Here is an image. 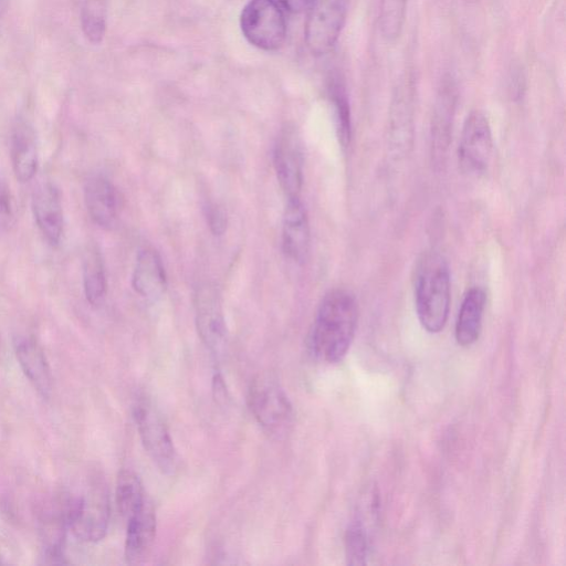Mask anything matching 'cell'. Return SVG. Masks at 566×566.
<instances>
[{
  "instance_id": "6da1fadb",
  "label": "cell",
  "mask_w": 566,
  "mask_h": 566,
  "mask_svg": "<svg viewBox=\"0 0 566 566\" xmlns=\"http://www.w3.org/2000/svg\"><path fill=\"white\" fill-rule=\"evenodd\" d=\"M358 314V303L352 292L331 290L321 301L310 332L313 355L329 364L340 361L353 342Z\"/></svg>"
},
{
  "instance_id": "7a4b0ae2",
  "label": "cell",
  "mask_w": 566,
  "mask_h": 566,
  "mask_svg": "<svg viewBox=\"0 0 566 566\" xmlns=\"http://www.w3.org/2000/svg\"><path fill=\"white\" fill-rule=\"evenodd\" d=\"M450 270L444 256L428 252L420 260L416 274L415 303L418 319L429 333L443 329L451 301Z\"/></svg>"
},
{
  "instance_id": "3957f363",
  "label": "cell",
  "mask_w": 566,
  "mask_h": 566,
  "mask_svg": "<svg viewBox=\"0 0 566 566\" xmlns=\"http://www.w3.org/2000/svg\"><path fill=\"white\" fill-rule=\"evenodd\" d=\"M66 521L81 541L96 543L106 535L109 521V501L103 481L93 480L85 492L71 502Z\"/></svg>"
},
{
  "instance_id": "277c9868",
  "label": "cell",
  "mask_w": 566,
  "mask_h": 566,
  "mask_svg": "<svg viewBox=\"0 0 566 566\" xmlns=\"http://www.w3.org/2000/svg\"><path fill=\"white\" fill-rule=\"evenodd\" d=\"M243 36L253 46L275 51L286 36L284 13L275 0H250L240 14Z\"/></svg>"
},
{
  "instance_id": "5b68a950",
  "label": "cell",
  "mask_w": 566,
  "mask_h": 566,
  "mask_svg": "<svg viewBox=\"0 0 566 566\" xmlns=\"http://www.w3.org/2000/svg\"><path fill=\"white\" fill-rule=\"evenodd\" d=\"M133 413L148 457L163 474H174L178 464L177 452L160 412L149 400L142 399Z\"/></svg>"
},
{
  "instance_id": "8992f818",
  "label": "cell",
  "mask_w": 566,
  "mask_h": 566,
  "mask_svg": "<svg viewBox=\"0 0 566 566\" xmlns=\"http://www.w3.org/2000/svg\"><path fill=\"white\" fill-rule=\"evenodd\" d=\"M248 402L255 420L265 430L279 433L291 422L292 405L277 379L258 375L250 385Z\"/></svg>"
},
{
  "instance_id": "52a82bcc",
  "label": "cell",
  "mask_w": 566,
  "mask_h": 566,
  "mask_svg": "<svg viewBox=\"0 0 566 566\" xmlns=\"http://www.w3.org/2000/svg\"><path fill=\"white\" fill-rule=\"evenodd\" d=\"M349 0H314L305 23V42L313 55L329 52L343 30Z\"/></svg>"
},
{
  "instance_id": "ba28073f",
  "label": "cell",
  "mask_w": 566,
  "mask_h": 566,
  "mask_svg": "<svg viewBox=\"0 0 566 566\" xmlns=\"http://www.w3.org/2000/svg\"><path fill=\"white\" fill-rule=\"evenodd\" d=\"M493 138L488 117L480 111H472L464 119L459 147L458 163L468 176L484 174L490 165Z\"/></svg>"
},
{
  "instance_id": "9c48e42d",
  "label": "cell",
  "mask_w": 566,
  "mask_h": 566,
  "mask_svg": "<svg viewBox=\"0 0 566 566\" xmlns=\"http://www.w3.org/2000/svg\"><path fill=\"white\" fill-rule=\"evenodd\" d=\"M273 163L277 181L286 198L300 197L303 184V151L294 127H284L275 142Z\"/></svg>"
},
{
  "instance_id": "30bf717a",
  "label": "cell",
  "mask_w": 566,
  "mask_h": 566,
  "mask_svg": "<svg viewBox=\"0 0 566 566\" xmlns=\"http://www.w3.org/2000/svg\"><path fill=\"white\" fill-rule=\"evenodd\" d=\"M196 326L205 345L220 355L227 345V327L216 287L201 285L195 294Z\"/></svg>"
},
{
  "instance_id": "8fae6325",
  "label": "cell",
  "mask_w": 566,
  "mask_h": 566,
  "mask_svg": "<svg viewBox=\"0 0 566 566\" xmlns=\"http://www.w3.org/2000/svg\"><path fill=\"white\" fill-rule=\"evenodd\" d=\"M34 221L46 242L57 247L64 229L62 201L59 188L51 181L39 184L31 198Z\"/></svg>"
},
{
  "instance_id": "7c38bea8",
  "label": "cell",
  "mask_w": 566,
  "mask_h": 566,
  "mask_svg": "<svg viewBox=\"0 0 566 566\" xmlns=\"http://www.w3.org/2000/svg\"><path fill=\"white\" fill-rule=\"evenodd\" d=\"M282 221V249L286 258L304 263L310 251V223L300 197L286 198Z\"/></svg>"
},
{
  "instance_id": "4fadbf2b",
  "label": "cell",
  "mask_w": 566,
  "mask_h": 566,
  "mask_svg": "<svg viewBox=\"0 0 566 566\" xmlns=\"http://www.w3.org/2000/svg\"><path fill=\"white\" fill-rule=\"evenodd\" d=\"M84 202L94 223L104 229L115 226L119 199L113 182L101 174L90 176L84 184Z\"/></svg>"
},
{
  "instance_id": "5bb4252c",
  "label": "cell",
  "mask_w": 566,
  "mask_h": 566,
  "mask_svg": "<svg viewBox=\"0 0 566 566\" xmlns=\"http://www.w3.org/2000/svg\"><path fill=\"white\" fill-rule=\"evenodd\" d=\"M125 558L128 564H139L149 554L156 535V514L151 503L144 505L127 520Z\"/></svg>"
},
{
  "instance_id": "9a60e30c",
  "label": "cell",
  "mask_w": 566,
  "mask_h": 566,
  "mask_svg": "<svg viewBox=\"0 0 566 566\" xmlns=\"http://www.w3.org/2000/svg\"><path fill=\"white\" fill-rule=\"evenodd\" d=\"M10 157L17 180L30 181L38 170V146L32 125L22 118L15 120L10 135Z\"/></svg>"
},
{
  "instance_id": "2e32d148",
  "label": "cell",
  "mask_w": 566,
  "mask_h": 566,
  "mask_svg": "<svg viewBox=\"0 0 566 566\" xmlns=\"http://www.w3.org/2000/svg\"><path fill=\"white\" fill-rule=\"evenodd\" d=\"M132 285L140 296L155 301L166 291L167 277L159 254L151 248L139 250L132 275Z\"/></svg>"
},
{
  "instance_id": "e0dca14e",
  "label": "cell",
  "mask_w": 566,
  "mask_h": 566,
  "mask_svg": "<svg viewBox=\"0 0 566 566\" xmlns=\"http://www.w3.org/2000/svg\"><path fill=\"white\" fill-rule=\"evenodd\" d=\"M15 355L30 382L42 396L48 398L52 390V375L41 346L30 337L15 343Z\"/></svg>"
},
{
  "instance_id": "ac0fdd59",
  "label": "cell",
  "mask_w": 566,
  "mask_h": 566,
  "mask_svg": "<svg viewBox=\"0 0 566 566\" xmlns=\"http://www.w3.org/2000/svg\"><path fill=\"white\" fill-rule=\"evenodd\" d=\"M486 294L473 286L465 293L455 322V339L461 346H470L479 338L485 308Z\"/></svg>"
},
{
  "instance_id": "d6986e66",
  "label": "cell",
  "mask_w": 566,
  "mask_h": 566,
  "mask_svg": "<svg viewBox=\"0 0 566 566\" xmlns=\"http://www.w3.org/2000/svg\"><path fill=\"white\" fill-rule=\"evenodd\" d=\"M83 290L87 302L99 306L106 296L107 282L103 258L96 247H90L83 258Z\"/></svg>"
},
{
  "instance_id": "ffe728a7",
  "label": "cell",
  "mask_w": 566,
  "mask_h": 566,
  "mask_svg": "<svg viewBox=\"0 0 566 566\" xmlns=\"http://www.w3.org/2000/svg\"><path fill=\"white\" fill-rule=\"evenodd\" d=\"M146 500L139 476L130 470L120 471L116 483V503L122 516L127 520Z\"/></svg>"
},
{
  "instance_id": "44dd1931",
  "label": "cell",
  "mask_w": 566,
  "mask_h": 566,
  "mask_svg": "<svg viewBox=\"0 0 566 566\" xmlns=\"http://www.w3.org/2000/svg\"><path fill=\"white\" fill-rule=\"evenodd\" d=\"M453 106V86L450 82L444 83L437 101L432 124V139L434 142V147L442 151L447 145L446 142L449 138Z\"/></svg>"
},
{
  "instance_id": "7402d4cb",
  "label": "cell",
  "mask_w": 566,
  "mask_h": 566,
  "mask_svg": "<svg viewBox=\"0 0 566 566\" xmlns=\"http://www.w3.org/2000/svg\"><path fill=\"white\" fill-rule=\"evenodd\" d=\"M80 17L85 38L93 44H99L106 32V0H83Z\"/></svg>"
},
{
  "instance_id": "603a6c76",
  "label": "cell",
  "mask_w": 566,
  "mask_h": 566,
  "mask_svg": "<svg viewBox=\"0 0 566 566\" xmlns=\"http://www.w3.org/2000/svg\"><path fill=\"white\" fill-rule=\"evenodd\" d=\"M408 0H380L379 28L387 41H395L401 33Z\"/></svg>"
},
{
  "instance_id": "cb8c5ba5",
  "label": "cell",
  "mask_w": 566,
  "mask_h": 566,
  "mask_svg": "<svg viewBox=\"0 0 566 566\" xmlns=\"http://www.w3.org/2000/svg\"><path fill=\"white\" fill-rule=\"evenodd\" d=\"M334 108L336 133L339 144L348 147L352 139L350 113L346 96L337 83H333L329 90Z\"/></svg>"
},
{
  "instance_id": "d4e9b609",
  "label": "cell",
  "mask_w": 566,
  "mask_h": 566,
  "mask_svg": "<svg viewBox=\"0 0 566 566\" xmlns=\"http://www.w3.org/2000/svg\"><path fill=\"white\" fill-rule=\"evenodd\" d=\"M345 549L349 565H365L368 555V537L359 520H354L345 535Z\"/></svg>"
},
{
  "instance_id": "484cf974",
  "label": "cell",
  "mask_w": 566,
  "mask_h": 566,
  "mask_svg": "<svg viewBox=\"0 0 566 566\" xmlns=\"http://www.w3.org/2000/svg\"><path fill=\"white\" fill-rule=\"evenodd\" d=\"M13 197L9 186L0 180V231L9 230L14 223Z\"/></svg>"
},
{
  "instance_id": "4316f807",
  "label": "cell",
  "mask_w": 566,
  "mask_h": 566,
  "mask_svg": "<svg viewBox=\"0 0 566 566\" xmlns=\"http://www.w3.org/2000/svg\"><path fill=\"white\" fill-rule=\"evenodd\" d=\"M206 218L213 235H222L227 229V213L216 203L206 208Z\"/></svg>"
},
{
  "instance_id": "83f0119b",
  "label": "cell",
  "mask_w": 566,
  "mask_h": 566,
  "mask_svg": "<svg viewBox=\"0 0 566 566\" xmlns=\"http://www.w3.org/2000/svg\"><path fill=\"white\" fill-rule=\"evenodd\" d=\"M287 11L301 13L308 10L314 0H277Z\"/></svg>"
},
{
  "instance_id": "f1b7e54d",
  "label": "cell",
  "mask_w": 566,
  "mask_h": 566,
  "mask_svg": "<svg viewBox=\"0 0 566 566\" xmlns=\"http://www.w3.org/2000/svg\"><path fill=\"white\" fill-rule=\"evenodd\" d=\"M0 345H1V339H0Z\"/></svg>"
}]
</instances>
